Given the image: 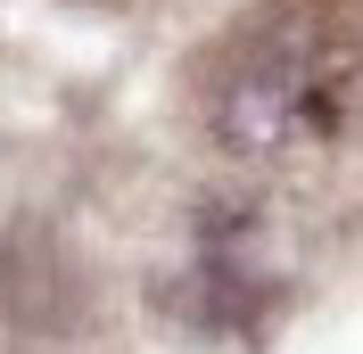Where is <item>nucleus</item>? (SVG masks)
Wrapping results in <instances>:
<instances>
[{
	"label": "nucleus",
	"mask_w": 363,
	"mask_h": 354,
	"mask_svg": "<svg viewBox=\"0 0 363 354\" xmlns=\"http://www.w3.org/2000/svg\"><path fill=\"white\" fill-rule=\"evenodd\" d=\"M339 99H347V50L339 33H322V25H264L248 50H240V67L223 74V124L231 149L248 156H281V149H306L339 124Z\"/></svg>",
	"instance_id": "nucleus-1"
}]
</instances>
